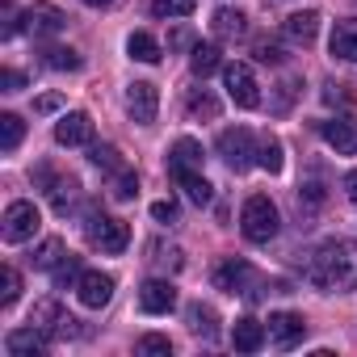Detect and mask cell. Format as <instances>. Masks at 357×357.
<instances>
[{
  "instance_id": "22",
  "label": "cell",
  "mask_w": 357,
  "mask_h": 357,
  "mask_svg": "<svg viewBox=\"0 0 357 357\" xmlns=\"http://www.w3.org/2000/svg\"><path fill=\"white\" fill-rule=\"evenodd\" d=\"M211 26H215L219 38H244V34H248V17H244L240 9H219Z\"/></svg>"
},
{
  "instance_id": "15",
  "label": "cell",
  "mask_w": 357,
  "mask_h": 357,
  "mask_svg": "<svg viewBox=\"0 0 357 357\" xmlns=\"http://www.w3.org/2000/svg\"><path fill=\"white\" fill-rule=\"evenodd\" d=\"M30 324H34V328H43L47 336H72V332H76V319H72L55 298H51V303H38V307H34V315H30Z\"/></svg>"
},
{
  "instance_id": "47",
  "label": "cell",
  "mask_w": 357,
  "mask_h": 357,
  "mask_svg": "<svg viewBox=\"0 0 357 357\" xmlns=\"http://www.w3.org/2000/svg\"><path fill=\"white\" fill-rule=\"evenodd\" d=\"M84 5H93V9H101V5H109V0H84Z\"/></svg>"
},
{
  "instance_id": "29",
  "label": "cell",
  "mask_w": 357,
  "mask_h": 357,
  "mask_svg": "<svg viewBox=\"0 0 357 357\" xmlns=\"http://www.w3.org/2000/svg\"><path fill=\"white\" fill-rule=\"evenodd\" d=\"M22 135H26V122L17 114H0V151H17Z\"/></svg>"
},
{
  "instance_id": "38",
  "label": "cell",
  "mask_w": 357,
  "mask_h": 357,
  "mask_svg": "<svg viewBox=\"0 0 357 357\" xmlns=\"http://www.w3.org/2000/svg\"><path fill=\"white\" fill-rule=\"evenodd\" d=\"M151 261H155V265H168V269H181V265H185L181 248H164V244H151Z\"/></svg>"
},
{
  "instance_id": "24",
  "label": "cell",
  "mask_w": 357,
  "mask_h": 357,
  "mask_svg": "<svg viewBox=\"0 0 357 357\" xmlns=\"http://www.w3.org/2000/svg\"><path fill=\"white\" fill-rule=\"evenodd\" d=\"M126 51H130V59H139V63H160V43L151 38V34H143V30H135L130 38H126Z\"/></svg>"
},
{
  "instance_id": "27",
  "label": "cell",
  "mask_w": 357,
  "mask_h": 357,
  "mask_svg": "<svg viewBox=\"0 0 357 357\" xmlns=\"http://www.w3.org/2000/svg\"><path fill=\"white\" fill-rule=\"evenodd\" d=\"M176 185L185 190V198H190L194 206H211V198H215V190H211V181H206L202 172H190V176H181Z\"/></svg>"
},
{
  "instance_id": "31",
  "label": "cell",
  "mask_w": 357,
  "mask_h": 357,
  "mask_svg": "<svg viewBox=\"0 0 357 357\" xmlns=\"http://www.w3.org/2000/svg\"><path fill=\"white\" fill-rule=\"evenodd\" d=\"M257 164H261L265 172H282L286 160H282V143H278L273 135H265V139L257 143Z\"/></svg>"
},
{
  "instance_id": "18",
  "label": "cell",
  "mask_w": 357,
  "mask_h": 357,
  "mask_svg": "<svg viewBox=\"0 0 357 357\" xmlns=\"http://www.w3.org/2000/svg\"><path fill=\"white\" fill-rule=\"evenodd\" d=\"M332 59H344V63H357V17H344L332 26Z\"/></svg>"
},
{
  "instance_id": "39",
  "label": "cell",
  "mask_w": 357,
  "mask_h": 357,
  "mask_svg": "<svg viewBox=\"0 0 357 357\" xmlns=\"http://www.w3.org/2000/svg\"><path fill=\"white\" fill-rule=\"evenodd\" d=\"M257 59H261V63H282L286 51H282L278 43H257Z\"/></svg>"
},
{
  "instance_id": "17",
  "label": "cell",
  "mask_w": 357,
  "mask_h": 357,
  "mask_svg": "<svg viewBox=\"0 0 357 357\" xmlns=\"http://www.w3.org/2000/svg\"><path fill=\"white\" fill-rule=\"evenodd\" d=\"M22 22H26V30H34L38 38H51V34H59V30L68 26V13H59L55 5H34Z\"/></svg>"
},
{
  "instance_id": "23",
  "label": "cell",
  "mask_w": 357,
  "mask_h": 357,
  "mask_svg": "<svg viewBox=\"0 0 357 357\" xmlns=\"http://www.w3.org/2000/svg\"><path fill=\"white\" fill-rule=\"evenodd\" d=\"M190 68H194V76H211V72H219V68H223L219 47H215V43H198V47L190 51Z\"/></svg>"
},
{
  "instance_id": "14",
  "label": "cell",
  "mask_w": 357,
  "mask_h": 357,
  "mask_svg": "<svg viewBox=\"0 0 357 357\" xmlns=\"http://www.w3.org/2000/svg\"><path fill=\"white\" fill-rule=\"evenodd\" d=\"M55 143H63V147H84V143H93V118L80 114V109L63 114V118L55 122Z\"/></svg>"
},
{
  "instance_id": "7",
  "label": "cell",
  "mask_w": 357,
  "mask_h": 357,
  "mask_svg": "<svg viewBox=\"0 0 357 357\" xmlns=\"http://www.w3.org/2000/svg\"><path fill=\"white\" fill-rule=\"evenodd\" d=\"M223 84H227V97L240 109H257L261 105V84H257L248 63H223Z\"/></svg>"
},
{
  "instance_id": "3",
  "label": "cell",
  "mask_w": 357,
  "mask_h": 357,
  "mask_svg": "<svg viewBox=\"0 0 357 357\" xmlns=\"http://www.w3.org/2000/svg\"><path fill=\"white\" fill-rule=\"evenodd\" d=\"M84 236H89V244H93L97 252H105V257H118V252H126V244H130V227H126L122 219H114V215H89Z\"/></svg>"
},
{
  "instance_id": "30",
  "label": "cell",
  "mask_w": 357,
  "mask_h": 357,
  "mask_svg": "<svg viewBox=\"0 0 357 357\" xmlns=\"http://www.w3.org/2000/svg\"><path fill=\"white\" fill-rule=\"evenodd\" d=\"M135 194H139V176H135L130 168H122V172L109 176V198H114V202H130Z\"/></svg>"
},
{
  "instance_id": "16",
  "label": "cell",
  "mask_w": 357,
  "mask_h": 357,
  "mask_svg": "<svg viewBox=\"0 0 357 357\" xmlns=\"http://www.w3.org/2000/svg\"><path fill=\"white\" fill-rule=\"evenodd\" d=\"M47 344H51V336L43 332V328H13L9 336H5V349L13 353V357H38V353H47Z\"/></svg>"
},
{
  "instance_id": "1",
  "label": "cell",
  "mask_w": 357,
  "mask_h": 357,
  "mask_svg": "<svg viewBox=\"0 0 357 357\" xmlns=\"http://www.w3.org/2000/svg\"><path fill=\"white\" fill-rule=\"evenodd\" d=\"M307 282L319 290H353L357 286V244L353 240H328L307 261Z\"/></svg>"
},
{
  "instance_id": "34",
  "label": "cell",
  "mask_w": 357,
  "mask_h": 357,
  "mask_svg": "<svg viewBox=\"0 0 357 357\" xmlns=\"http://www.w3.org/2000/svg\"><path fill=\"white\" fill-rule=\"evenodd\" d=\"M190 114H194V118H219V101H215L206 89H194V93H190Z\"/></svg>"
},
{
  "instance_id": "36",
  "label": "cell",
  "mask_w": 357,
  "mask_h": 357,
  "mask_svg": "<svg viewBox=\"0 0 357 357\" xmlns=\"http://www.w3.org/2000/svg\"><path fill=\"white\" fill-rule=\"evenodd\" d=\"M93 164H97V168H105L109 176L126 168V164H122V155H118V147H93Z\"/></svg>"
},
{
  "instance_id": "35",
  "label": "cell",
  "mask_w": 357,
  "mask_h": 357,
  "mask_svg": "<svg viewBox=\"0 0 357 357\" xmlns=\"http://www.w3.org/2000/svg\"><path fill=\"white\" fill-rule=\"evenodd\" d=\"M63 257H68L63 240H47V244H43V248L34 252V265H38V269H55V265H59Z\"/></svg>"
},
{
  "instance_id": "10",
  "label": "cell",
  "mask_w": 357,
  "mask_h": 357,
  "mask_svg": "<svg viewBox=\"0 0 357 357\" xmlns=\"http://www.w3.org/2000/svg\"><path fill=\"white\" fill-rule=\"evenodd\" d=\"M319 135L328 147H336L340 155H357V114H344V118H328L319 122Z\"/></svg>"
},
{
  "instance_id": "26",
  "label": "cell",
  "mask_w": 357,
  "mask_h": 357,
  "mask_svg": "<svg viewBox=\"0 0 357 357\" xmlns=\"http://www.w3.org/2000/svg\"><path fill=\"white\" fill-rule=\"evenodd\" d=\"M185 319H190V332L194 336H215V324H219V315H215V307H206V303H194L190 311H185Z\"/></svg>"
},
{
  "instance_id": "9",
  "label": "cell",
  "mask_w": 357,
  "mask_h": 357,
  "mask_svg": "<svg viewBox=\"0 0 357 357\" xmlns=\"http://www.w3.org/2000/svg\"><path fill=\"white\" fill-rule=\"evenodd\" d=\"M76 294H80V303H84L89 311H101V307L114 298V278L101 273V269H84L80 282H76Z\"/></svg>"
},
{
  "instance_id": "42",
  "label": "cell",
  "mask_w": 357,
  "mask_h": 357,
  "mask_svg": "<svg viewBox=\"0 0 357 357\" xmlns=\"http://www.w3.org/2000/svg\"><path fill=\"white\" fill-rule=\"evenodd\" d=\"M22 30V22H17V9H13V0H5V26H0V34L5 38H13Z\"/></svg>"
},
{
  "instance_id": "12",
  "label": "cell",
  "mask_w": 357,
  "mask_h": 357,
  "mask_svg": "<svg viewBox=\"0 0 357 357\" xmlns=\"http://www.w3.org/2000/svg\"><path fill=\"white\" fill-rule=\"evenodd\" d=\"M303 336H307V319H303L298 311H278V315H269V340H273L278 349H294V344H303Z\"/></svg>"
},
{
  "instance_id": "19",
  "label": "cell",
  "mask_w": 357,
  "mask_h": 357,
  "mask_svg": "<svg viewBox=\"0 0 357 357\" xmlns=\"http://www.w3.org/2000/svg\"><path fill=\"white\" fill-rule=\"evenodd\" d=\"M265 324L261 319H252V315H244V319H236V328H231V344L240 349V353H257V349H265Z\"/></svg>"
},
{
  "instance_id": "4",
  "label": "cell",
  "mask_w": 357,
  "mask_h": 357,
  "mask_svg": "<svg viewBox=\"0 0 357 357\" xmlns=\"http://www.w3.org/2000/svg\"><path fill=\"white\" fill-rule=\"evenodd\" d=\"M215 286L219 290H227V294H244V298H257L261 294V273L248 265V261H240V257H227L219 269H215Z\"/></svg>"
},
{
  "instance_id": "33",
  "label": "cell",
  "mask_w": 357,
  "mask_h": 357,
  "mask_svg": "<svg viewBox=\"0 0 357 357\" xmlns=\"http://www.w3.org/2000/svg\"><path fill=\"white\" fill-rule=\"evenodd\" d=\"M0 282H5V290H0V307H13L17 294H22V273L13 265H5V269H0Z\"/></svg>"
},
{
  "instance_id": "11",
  "label": "cell",
  "mask_w": 357,
  "mask_h": 357,
  "mask_svg": "<svg viewBox=\"0 0 357 357\" xmlns=\"http://www.w3.org/2000/svg\"><path fill=\"white\" fill-rule=\"evenodd\" d=\"M139 307H143L147 315H168V311L176 307L172 282H168V278H147V282L139 286Z\"/></svg>"
},
{
  "instance_id": "28",
  "label": "cell",
  "mask_w": 357,
  "mask_h": 357,
  "mask_svg": "<svg viewBox=\"0 0 357 357\" xmlns=\"http://www.w3.org/2000/svg\"><path fill=\"white\" fill-rule=\"evenodd\" d=\"M80 273H84V269H80V257H72V252H68V257H63V261L51 269V282H55V290H68V286L76 290Z\"/></svg>"
},
{
  "instance_id": "37",
  "label": "cell",
  "mask_w": 357,
  "mask_h": 357,
  "mask_svg": "<svg viewBox=\"0 0 357 357\" xmlns=\"http://www.w3.org/2000/svg\"><path fill=\"white\" fill-rule=\"evenodd\" d=\"M139 353H160V357H168L172 353V340L168 336H155V332H147V336H139V344H135Z\"/></svg>"
},
{
  "instance_id": "13",
  "label": "cell",
  "mask_w": 357,
  "mask_h": 357,
  "mask_svg": "<svg viewBox=\"0 0 357 357\" xmlns=\"http://www.w3.org/2000/svg\"><path fill=\"white\" fill-rule=\"evenodd\" d=\"M168 172H172V181H181L190 172H202V143L198 139H176L172 151H168Z\"/></svg>"
},
{
  "instance_id": "32",
  "label": "cell",
  "mask_w": 357,
  "mask_h": 357,
  "mask_svg": "<svg viewBox=\"0 0 357 357\" xmlns=\"http://www.w3.org/2000/svg\"><path fill=\"white\" fill-rule=\"evenodd\" d=\"M198 9V0H151L155 17H190Z\"/></svg>"
},
{
  "instance_id": "6",
  "label": "cell",
  "mask_w": 357,
  "mask_h": 357,
  "mask_svg": "<svg viewBox=\"0 0 357 357\" xmlns=\"http://www.w3.org/2000/svg\"><path fill=\"white\" fill-rule=\"evenodd\" d=\"M257 143H261V139H252L248 126H227V130L219 135V155L227 160L231 172H244L248 164H257Z\"/></svg>"
},
{
  "instance_id": "43",
  "label": "cell",
  "mask_w": 357,
  "mask_h": 357,
  "mask_svg": "<svg viewBox=\"0 0 357 357\" xmlns=\"http://www.w3.org/2000/svg\"><path fill=\"white\" fill-rule=\"evenodd\" d=\"M319 202H324V190H319V185H303V194H298V211H303V206H319Z\"/></svg>"
},
{
  "instance_id": "2",
  "label": "cell",
  "mask_w": 357,
  "mask_h": 357,
  "mask_svg": "<svg viewBox=\"0 0 357 357\" xmlns=\"http://www.w3.org/2000/svg\"><path fill=\"white\" fill-rule=\"evenodd\" d=\"M278 227H282L278 206H273L265 194H252V198L244 202V211H240V231H244V240H248V244H269V240L278 236Z\"/></svg>"
},
{
  "instance_id": "5",
  "label": "cell",
  "mask_w": 357,
  "mask_h": 357,
  "mask_svg": "<svg viewBox=\"0 0 357 357\" xmlns=\"http://www.w3.org/2000/svg\"><path fill=\"white\" fill-rule=\"evenodd\" d=\"M38 227H43V215H38L34 202H9L5 219H0V236H5V244H26V240L38 236Z\"/></svg>"
},
{
  "instance_id": "25",
  "label": "cell",
  "mask_w": 357,
  "mask_h": 357,
  "mask_svg": "<svg viewBox=\"0 0 357 357\" xmlns=\"http://www.w3.org/2000/svg\"><path fill=\"white\" fill-rule=\"evenodd\" d=\"M43 63H47L51 72H80V68H84L80 51H72V47H47V51H43Z\"/></svg>"
},
{
  "instance_id": "40",
  "label": "cell",
  "mask_w": 357,
  "mask_h": 357,
  "mask_svg": "<svg viewBox=\"0 0 357 357\" xmlns=\"http://www.w3.org/2000/svg\"><path fill=\"white\" fill-rule=\"evenodd\" d=\"M0 89H5V93H22L26 89V76L13 72V68H5V72H0Z\"/></svg>"
},
{
  "instance_id": "46",
  "label": "cell",
  "mask_w": 357,
  "mask_h": 357,
  "mask_svg": "<svg viewBox=\"0 0 357 357\" xmlns=\"http://www.w3.org/2000/svg\"><path fill=\"white\" fill-rule=\"evenodd\" d=\"M168 47H190V34H185V30H176V34L168 38Z\"/></svg>"
},
{
  "instance_id": "41",
  "label": "cell",
  "mask_w": 357,
  "mask_h": 357,
  "mask_svg": "<svg viewBox=\"0 0 357 357\" xmlns=\"http://www.w3.org/2000/svg\"><path fill=\"white\" fill-rule=\"evenodd\" d=\"M151 219H155V223H172V219H176V202H172V198L155 202V206H151Z\"/></svg>"
},
{
  "instance_id": "45",
  "label": "cell",
  "mask_w": 357,
  "mask_h": 357,
  "mask_svg": "<svg viewBox=\"0 0 357 357\" xmlns=\"http://www.w3.org/2000/svg\"><path fill=\"white\" fill-rule=\"evenodd\" d=\"M344 198H349V202L357 206V168H353V172L344 176Z\"/></svg>"
},
{
  "instance_id": "21",
  "label": "cell",
  "mask_w": 357,
  "mask_h": 357,
  "mask_svg": "<svg viewBox=\"0 0 357 357\" xmlns=\"http://www.w3.org/2000/svg\"><path fill=\"white\" fill-rule=\"evenodd\" d=\"M315 34H319V13H315V9H303V13H290V17H286V38H290V43L311 47Z\"/></svg>"
},
{
  "instance_id": "8",
  "label": "cell",
  "mask_w": 357,
  "mask_h": 357,
  "mask_svg": "<svg viewBox=\"0 0 357 357\" xmlns=\"http://www.w3.org/2000/svg\"><path fill=\"white\" fill-rule=\"evenodd\" d=\"M155 109H160V93H155V84L135 80V84L126 89V114H130L139 126H151V122H155Z\"/></svg>"
},
{
  "instance_id": "20",
  "label": "cell",
  "mask_w": 357,
  "mask_h": 357,
  "mask_svg": "<svg viewBox=\"0 0 357 357\" xmlns=\"http://www.w3.org/2000/svg\"><path fill=\"white\" fill-rule=\"evenodd\" d=\"M43 181H47V198H51V206H55V215H68L72 206H76V181H72V176H55V181H51V172L43 168Z\"/></svg>"
},
{
  "instance_id": "44",
  "label": "cell",
  "mask_w": 357,
  "mask_h": 357,
  "mask_svg": "<svg viewBox=\"0 0 357 357\" xmlns=\"http://www.w3.org/2000/svg\"><path fill=\"white\" fill-rule=\"evenodd\" d=\"M34 109H38V114H51V109H59V97H55V93H47V97H38V101H34Z\"/></svg>"
}]
</instances>
